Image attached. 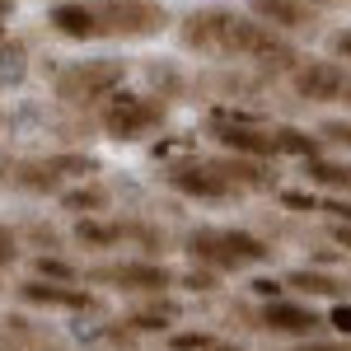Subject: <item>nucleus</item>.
I'll use <instances>...</instances> for the list:
<instances>
[{
	"label": "nucleus",
	"mask_w": 351,
	"mask_h": 351,
	"mask_svg": "<svg viewBox=\"0 0 351 351\" xmlns=\"http://www.w3.org/2000/svg\"><path fill=\"white\" fill-rule=\"evenodd\" d=\"M178 38L183 47L197 56H248L267 71H286L295 66V47L276 33V28L258 24L253 14H234V10H197L178 24Z\"/></svg>",
	"instance_id": "1"
},
{
	"label": "nucleus",
	"mask_w": 351,
	"mask_h": 351,
	"mask_svg": "<svg viewBox=\"0 0 351 351\" xmlns=\"http://www.w3.org/2000/svg\"><path fill=\"white\" fill-rule=\"evenodd\" d=\"M127 80V61H117V56H99V61H71L61 75H56V99L61 104H99V99H108L117 84Z\"/></svg>",
	"instance_id": "2"
},
{
	"label": "nucleus",
	"mask_w": 351,
	"mask_h": 351,
	"mask_svg": "<svg viewBox=\"0 0 351 351\" xmlns=\"http://www.w3.org/2000/svg\"><path fill=\"white\" fill-rule=\"evenodd\" d=\"M89 5L99 14L104 38H155L169 24L164 5L155 0H89Z\"/></svg>",
	"instance_id": "3"
},
{
	"label": "nucleus",
	"mask_w": 351,
	"mask_h": 351,
	"mask_svg": "<svg viewBox=\"0 0 351 351\" xmlns=\"http://www.w3.org/2000/svg\"><path fill=\"white\" fill-rule=\"evenodd\" d=\"M164 104L160 99H145V94H122L104 108V132L112 141H141V136L160 132L164 127Z\"/></svg>",
	"instance_id": "4"
},
{
	"label": "nucleus",
	"mask_w": 351,
	"mask_h": 351,
	"mask_svg": "<svg viewBox=\"0 0 351 351\" xmlns=\"http://www.w3.org/2000/svg\"><path fill=\"white\" fill-rule=\"evenodd\" d=\"M71 173H99V160L94 155H52V160H24L14 169V183L19 188H33V192H56L61 178Z\"/></svg>",
	"instance_id": "5"
},
{
	"label": "nucleus",
	"mask_w": 351,
	"mask_h": 351,
	"mask_svg": "<svg viewBox=\"0 0 351 351\" xmlns=\"http://www.w3.org/2000/svg\"><path fill=\"white\" fill-rule=\"evenodd\" d=\"M347 66L342 61H300L291 71V84L304 104H337L342 89H347Z\"/></svg>",
	"instance_id": "6"
},
{
	"label": "nucleus",
	"mask_w": 351,
	"mask_h": 351,
	"mask_svg": "<svg viewBox=\"0 0 351 351\" xmlns=\"http://www.w3.org/2000/svg\"><path fill=\"white\" fill-rule=\"evenodd\" d=\"M216 141L234 155H253V160H271L276 155V141L267 127H258L253 117L243 112H216Z\"/></svg>",
	"instance_id": "7"
},
{
	"label": "nucleus",
	"mask_w": 351,
	"mask_h": 351,
	"mask_svg": "<svg viewBox=\"0 0 351 351\" xmlns=\"http://www.w3.org/2000/svg\"><path fill=\"white\" fill-rule=\"evenodd\" d=\"M248 14L276 33H314L319 24V10L304 0H248Z\"/></svg>",
	"instance_id": "8"
},
{
	"label": "nucleus",
	"mask_w": 351,
	"mask_h": 351,
	"mask_svg": "<svg viewBox=\"0 0 351 351\" xmlns=\"http://www.w3.org/2000/svg\"><path fill=\"white\" fill-rule=\"evenodd\" d=\"M169 188L183 192V197H206V202H220V197H230V178L220 173L216 164H169Z\"/></svg>",
	"instance_id": "9"
},
{
	"label": "nucleus",
	"mask_w": 351,
	"mask_h": 351,
	"mask_svg": "<svg viewBox=\"0 0 351 351\" xmlns=\"http://www.w3.org/2000/svg\"><path fill=\"white\" fill-rule=\"evenodd\" d=\"M89 281H117V286H132V291H164L173 286L169 267L160 263H122V267H94Z\"/></svg>",
	"instance_id": "10"
},
{
	"label": "nucleus",
	"mask_w": 351,
	"mask_h": 351,
	"mask_svg": "<svg viewBox=\"0 0 351 351\" xmlns=\"http://www.w3.org/2000/svg\"><path fill=\"white\" fill-rule=\"evenodd\" d=\"M52 28L61 33V38H71V43H94V38H104L99 14H94L89 0H61V5L52 10Z\"/></svg>",
	"instance_id": "11"
},
{
	"label": "nucleus",
	"mask_w": 351,
	"mask_h": 351,
	"mask_svg": "<svg viewBox=\"0 0 351 351\" xmlns=\"http://www.w3.org/2000/svg\"><path fill=\"white\" fill-rule=\"evenodd\" d=\"M319 324H324V319H319L309 304H291V300H267V309H263V328H271V332L309 337Z\"/></svg>",
	"instance_id": "12"
},
{
	"label": "nucleus",
	"mask_w": 351,
	"mask_h": 351,
	"mask_svg": "<svg viewBox=\"0 0 351 351\" xmlns=\"http://www.w3.org/2000/svg\"><path fill=\"white\" fill-rule=\"evenodd\" d=\"M19 295L33 300V304H66V309H94V295H84L75 286H56V281H24L19 286Z\"/></svg>",
	"instance_id": "13"
},
{
	"label": "nucleus",
	"mask_w": 351,
	"mask_h": 351,
	"mask_svg": "<svg viewBox=\"0 0 351 351\" xmlns=\"http://www.w3.org/2000/svg\"><path fill=\"white\" fill-rule=\"evenodd\" d=\"M216 169L230 178V188H271V183H276V173H267V169H263V160H253V155L216 160Z\"/></svg>",
	"instance_id": "14"
},
{
	"label": "nucleus",
	"mask_w": 351,
	"mask_h": 351,
	"mask_svg": "<svg viewBox=\"0 0 351 351\" xmlns=\"http://www.w3.org/2000/svg\"><path fill=\"white\" fill-rule=\"evenodd\" d=\"M304 178H309L314 188H351V164L309 155V160H304Z\"/></svg>",
	"instance_id": "15"
},
{
	"label": "nucleus",
	"mask_w": 351,
	"mask_h": 351,
	"mask_svg": "<svg viewBox=\"0 0 351 351\" xmlns=\"http://www.w3.org/2000/svg\"><path fill=\"white\" fill-rule=\"evenodd\" d=\"M220 243H225V253L234 258V267H243V263H267V243L243 234V230H220Z\"/></svg>",
	"instance_id": "16"
},
{
	"label": "nucleus",
	"mask_w": 351,
	"mask_h": 351,
	"mask_svg": "<svg viewBox=\"0 0 351 351\" xmlns=\"http://www.w3.org/2000/svg\"><path fill=\"white\" fill-rule=\"evenodd\" d=\"M271 141H276V155H300V160H309V155H319V136L300 132V127H276L271 132Z\"/></svg>",
	"instance_id": "17"
},
{
	"label": "nucleus",
	"mask_w": 351,
	"mask_h": 351,
	"mask_svg": "<svg viewBox=\"0 0 351 351\" xmlns=\"http://www.w3.org/2000/svg\"><path fill=\"white\" fill-rule=\"evenodd\" d=\"M286 286H300V291H309V295H342V281H337V276H328V271H309V267L291 271Z\"/></svg>",
	"instance_id": "18"
},
{
	"label": "nucleus",
	"mask_w": 351,
	"mask_h": 351,
	"mask_svg": "<svg viewBox=\"0 0 351 351\" xmlns=\"http://www.w3.org/2000/svg\"><path fill=\"white\" fill-rule=\"evenodd\" d=\"M75 239L89 243V248H112V243L122 239V225H94V220H80Z\"/></svg>",
	"instance_id": "19"
},
{
	"label": "nucleus",
	"mask_w": 351,
	"mask_h": 351,
	"mask_svg": "<svg viewBox=\"0 0 351 351\" xmlns=\"http://www.w3.org/2000/svg\"><path fill=\"white\" fill-rule=\"evenodd\" d=\"M61 202L71 211H104L108 206V192L104 188H75V192H61Z\"/></svg>",
	"instance_id": "20"
},
{
	"label": "nucleus",
	"mask_w": 351,
	"mask_h": 351,
	"mask_svg": "<svg viewBox=\"0 0 351 351\" xmlns=\"http://www.w3.org/2000/svg\"><path fill=\"white\" fill-rule=\"evenodd\" d=\"M38 276L43 281H75V267L61 258H38Z\"/></svg>",
	"instance_id": "21"
},
{
	"label": "nucleus",
	"mask_w": 351,
	"mask_h": 351,
	"mask_svg": "<svg viewBox=\"0 0 351 351\" xmlns=\"http://www.w3.org/2000/svg\"><path fill=\"white\" fill-rule=\"evenodd\" d=\"M319 141H328V145H347L351 150V122H324V127H319Z\"/></svg>",
	"instance_id": "22"
},
{
	"label": "nucleus",
	"mask_w": 351,
	"mask_h": 351,
	"mask_svg": "<svg viewBox=\"0 0 351 351\" xmlns=\"http://www.w3.org/2000/svg\"><path fill=\"white\" fill-rule=\"evenodd\" d=\"M169 347L173 351H211V337L206 332H178V337H169Z\"/></svg>",
	"instance_id": "23"
},
{
	"label": "nucleus",
	"mask_w": 351,
	"mask_h": 351,
	"mask_svg": "<svg viewBox=\"0 0 351 351\" xmlns=\"http://www.w3.org/2000/svg\"><path fill=\"white\" fill-rule=\"evenodd\" d=\"M328 47H332L337 61H351V28H337V33L328 38Z\"/></svg>",
	"instance_id": "24"
},
{
	"label": "nucleus",
	"mask_w": 351,
	"mask_h": 351,
	"mask_svg": "<svg viewBox=\"0 0 351 351\" xmlns=\"http://www.w3.org/2000/svg\"><path fill=\"white\" fill-rule=\"evenodd\" d=\"M281 202H286L291 211H314V206H319V202H314L309 192H281Z\"/></svg>",
	"instance_id": "25"
},
{
	"label": "nucleus",
	"mask_w": 351,
	"mask_h": 351,
	"mask_svg": "<svg viewBox=\"0 0 351 351\" xmlns=\"http://www.w3.org/2000/svg\"><path fill=\"white\" fill-rule=\"evenodd\" d=\"M183 281H188L192 291H211V286H216V271H206V267H202V271H188Z\"/></svg>",
	"instance_id": "26"
},
{
	"label": "nucleus",
	"mask_w": 351,
	"mask_h": 351,
	"mask_svg": "<svg viewBox=\"0 0 351 351\" xmlns=\"http://www.w3.org/2000/svg\"><path fill=\"white\" fill-rule=\"evenodd\" d=\"M5 263H14V234L0 225V267H5Z\"/></svg>",
	"instance_id": "27"
},
{
	"label": "nucleus",
	"mask_w": 351,
	"mask_h": 351,
	"mask_svg": "<svg viewBox=\"0 0 351 351\" xmlns=\"http://www.w3.org/2000/svg\"><path fill=\"white\" fill-rule=\"evenodd\" d=\"M332 328L351 337V304H337V309H332Z\"/></svg>",
	"instance_id": "28"
},
{
	"label": "nucleus",
	"mask_w": 351,
	"mask_h": 351,
	"mask_svg": "<svg viewBox=\"0 0 351 351\" xmlns=\"http://www.w3.org/2000/svg\"><path fill=\"white\" fill-rule=\"evenodd\" d=\"M253 291H258L263 300H276V295H281V281H271V276H263V281H253Z\"/></svg>",
	"instance_id": "29"
},
{
	"label": "nucleus",
	"mask_w": 351,
	"mask_h": 351,
	"mask_svg": "<svg viewBox=\"0 0 351 351\" xmlns=\"http://www.w3.org/2000/svg\"><path fill=\"white\" fill-rule=\"evenodd\" d=\"M324 211H332L337 220H351V202H328Z\"/></svg>",
	"instance_id": "30"
},
{
	"label": "nucleus",
	"mask_w": 351,
	"mask_h": 351,
	"mask_svg": "<svg viewBox=\"0 0 351 351\" xmlns=\"http://www.w3.org/2000/svg\"><path fill=\"white\" fill-rule=\"evenodd\" d=\"M337 243H342V248H351V220H342V225H337Z\"/></svg>",
	"instance_id": "31"
},
{
	"label": "nucleus",
	"mask_w": 351,
	"mask_h": 351,
	"mask_svg": "<svg viewBox=\"0 0 351 351\" xmlns=\"http://www.w3.org/2000/svg\"><path fill=\"white\" fill-rule=\"evenodd\" d=\"M14 14V0H0V19H10Z\"/></svg>",
	"instance_id": "32"
},
{
	"label": "nucleus",
	"mask_w": 351,
	"mask_h": 351,
	"mask_svg": "<svg viewBox=\"0 0 351 351\" xmlns=\"http://www.w3.org/2000/svg\"><path fill=\"white\" fill-rule=\"evenodd\" d=\"M211 351H243V347H220V342H211Z\"/></svg>",
	"instance_id": "33"
},
{
	"label": "nucleus",
	"mask_w": 351,
	"mask_h": 351,
	"mask_svg": "<svg viewBox=\"0 0 351 351\" xmlns=\"http://www.w3.org/2000/svg\"><path fill=\"white\" fill-rule=\"evenodd\" d=\"M304 351H342V347H304Z\"/></svg>",
	"instance_id": "34"
},
{
	"label": "nucleus",
	"mask_w": 351,
	"mask_h": 351,
	"mask_svg": "<svg viewBox=\"0 0 351 351\" xmlns=\"http://www.w3.org/2000/svg\"><path fill=\"white\" fill-rule=\"evenodd\" d=\"M342 99H347V104H351V80H347V89H342Z\"/></svg>",
	"instance_id": "35"
}]
</instances>
